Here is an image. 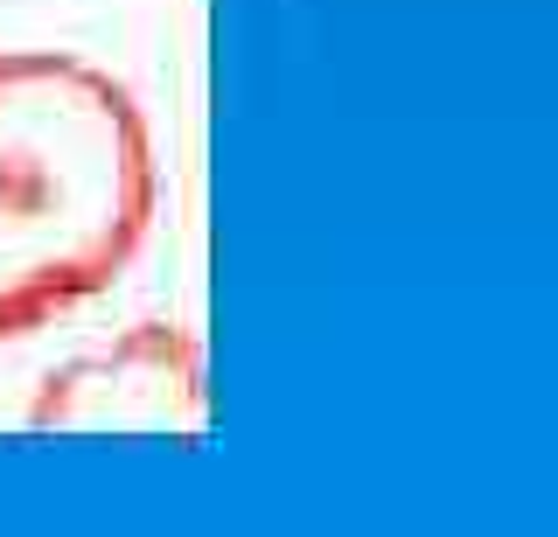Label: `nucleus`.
I'll list each match as a JSON object with an SVG mask.
<instances>
[{
  "mask_svg": "<svg viewBox=\"0 0 558 537\" xmlns=\"http://www.w3.org/2000/svg\"><path fill=\"white\" fill-rule=\"evenodd\" d=\"M154 223V141L133 91L57 49L0 57V342L126 272Z\"/></svg>",
  "mask_w": 558,
  "mask_h": 537,
  "instance_id": "f257e3e1",
  "label": "nucleus"
},
{
  "mask_svg": "<svg viewBox=\"0 0 558 537\" xmlns=\"http://www.w3.org/2000/svg\"><path fill=\"white\" fill-rule=\"evenodd\" d=\"M35 432H196L203 350L182 321H140L105 350L70 356L28 405Z\"/></svg>",
  "mask_w": 558,
  "mask_h": 537,
  "instance_id": "f03ea898",
  "label": "nucleus"
}]
</instances>
